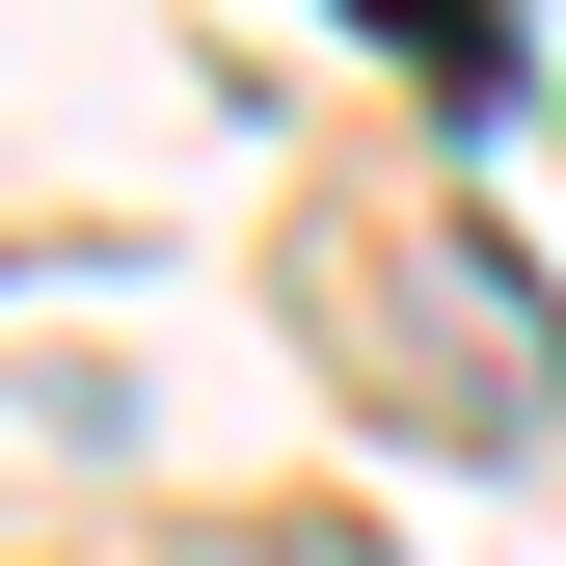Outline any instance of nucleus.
Returning a JSON list of instances; mask_svg holds the SVG:
<instances>
[{
    "mask_svg": "<svg viewBox=\"0 0 566 566\" xmlns=\"http://www.w3.org/2000/svg\"><path fill=\"white\" fill-rule=\"evenodd\" d=\"M378 28H405V54H432V82H459V108H485V82H513V28H485V0H378Z\"/></svg>",
    "mask_w": 566,
    "mask_h": 566,
    "instance_id": "obj_1",
    "label": "nucleus"
}]
</instances>
